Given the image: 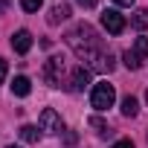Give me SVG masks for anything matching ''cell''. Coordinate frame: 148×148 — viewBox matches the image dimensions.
Returning a JSON list of instances; mask_svg holds the SVG:
<instances>
[{"label":"cell","mask_w":148,"mask_h":148,"mask_svg":"<svg viewBox=\"0 0 148 148\" xmlns=\"http://www.w3.org/2000/svg\"><path fill=\"white\" fill-rule=\"evenodd\" d=\"M131 23H134L136 29H148V9H136L134 18H131Z\"/></svg>","instance_id":"13"},{"label":"cell","mask_w":148,"mask_h":148,"mask_svg":"<svg viewBox=\"0 0 148 148\" xmlns=\"http://www.w3.org/2000/svg\"><path fill=\"white\" fill-rule=\"evenodd\" d=\"M102 26H105L110 35H122V32H125V18H122L116 9H105V12H102Z\"/></svg>","instance_id":"4"},{"label":"cell","mask_w":148,"mask_h":148,"mask_svg":"<svg viewBox=\"0 0 148 148\" xmlns=\"http://www.w3.org/2000/svg\"><path fill=\"white\" fill-rule=\"evenodd\" d=\"M122 113H125V116H136V113H139V102H136L134 96H125V99H122Z\"/></svg>","instance_id":"11"},{"label":"cell","mask_w":148,"mask_h":148,"mask_svg":"<svg viewBox=\"0 0 148 148\" xmlns=\"http://www.w3.org/2000/svg\"><path fill=\"white\" fill-rule=\"evenodd\" d=\"M41 131H49V134H61L64 131V119L52 110V108H47L44 113H41Z\"/></svg>","instance_id":"5"},{"label":"cell","mask_w":148,"mask_h":148,"mask_svg":"<svg viewBox=\"0 0 148 148\" xmlns=\"http://www.w3.org/2000/svg\"><path fill=\"white\" fill-rule=\"evenodd\" d=\"M79 3H82V6H84V9H93V6H96V3H99V0H79Z\"/></svg>","instance_id":"18"},{"label":"cell","mask_w":148,"mask_h":148,"mask_svg":"<svg viewBox=\"0 0 148 148\" xmlns=\"http://www.w3.org/2000/svg\"><path fill=\"white\" fill-rule=\"evenodd\" d=\"M113 3H116V6H131L134 0H113Z\"/></svg>","instance_id":"19"},{"label":"cell","mask_w":148,"mask_h":148,"mask_svg":"<svg viewBox=\"0 0 148 148\" xmlns=\"http://www.w3.org/2000/svg\"><path fill=\"white\" fill-rule=\"evenodd\" d=\"M67 44L73 47V52H76L82 61H87L93 70H108V73L113 70V55L102 49V38L93 32V26H87V23L76 26L67 35Z\"/></svg>","instance_id":"1"},{"label":"cell","mask_w":148,"mask_h":148,"mask_svg":"<svg viewBox=\"0 0 148 148\" xmlns=\"http://www.w3.org/2000/svg\"><path fill=\"white\" fill-rule=\"evenodd\" d=\"M110 148H134V142H131V139H119V142H113Z\"/></svg>","instance_id":"17"},{"label":"cell","mask_w":148,"mask_h":148,"mask_svg":"<svg viewBox=\"0 0 148 148\" xmlns=\"http://www.w3.org/2000/svg\"><path fill=\"white\" fill-rule=\"evenodd\" d=\"M142 61H148V38H136L134 47L125 52V67L128 70H139Z\"/></svg>","instance_id":"3"},{"label":"cell","mask_w":148,"mask_h":148,"mask_svg":"<svg viewBox=\"0 0 148 148\" xmlns=\"http://www.w3.org/2000/svg\"><path fill=\"white\" fill-rule=\"evenodd\" d=\"M145 99H148V93H145Z\"/></svg>","instance_id":"21"},{"label":"cell","mask_w":148,"mask_h":148,"mask_svg":"<svg viewBox=\"0 0 148 148\" xmlns=\"http://www.w3.org/2000/svg\"><path fill=\"white\" fill-rule=\"evenodd\" d=\"M67 18H70V6H67V3H58V6H52L49 23H61V21H67Z\"/></svg>","instance_id":"10"},{"label":"cell","mask_w":148,"mask_h":148,"mask_svg":"<svg viewBox=\"0 0 148 148\" xmlns=\"http://www.w3.org/2000/svg\"><path fill=\"white\" fill-rule=\"evenodd\" d=\"M90 125H93V128H96L99 134H108V125H105V122H102L99 116H93V119H90Z\"/></svg>","instance_id":"15"},{"label":"cell","mask_w":148,"mask_h":148,"mask_svg":"<svg viewBox=\"0 0 148 148\" xmlns=\"http://www.w3.org/2000/svg\"><path fill=\"white\" fill-rule=\"evenodd\" d=\"M29 90H32V82H29L26 76H18V79L12 82V93H15V96H29Z\"/></svg>","instance_id":"9"},{"label":"cell","mask_w":148,"mask_h":148,"mask_svg":"<svg viewBox=\"0 0 148 148\" xmlns=\"http://www.w3.org/2000/svg\"><path fill=\"white\" fill-rule=\"evenodd\" d=\"M87 84H90V73H87L84 67H79L76 73H73V79H70V90H76V93H79V90H84Z\"/></svg>","instance_id":"8"},{"label":"cell","mask_w":148,"mask_h":148,"mask_svg":"<svg viewBox=\"0 0 148 148\" xmlns=\"http://www.w3.org/2000/svg\"><path fill=\"white\" fill-rule=\"evenodd\" d=\"M12 49L21 52V55H26V52L32 49V32H29V29H18V32L12 35Z\"/></svg>","instance_id":"7"},{"label":"cell","mask_w":148,"mask_h":148,"mask_svg":"<svg viewBox=\"0 0 148 148\" xmlns=\"http://www.w3.org/2000/svg\"><path fill=\"white\" fill-rule=\"evenodd\" d=\"M6 73H9V64L0 58V84H3V79H6Z\"/></svg>","instance_id":"16"},{"label":"cell","mask_w":148,"mask_h":148,"mask_svg":"<svg viewBox=\"0 0 148 148\" xmlns=\"http://www.w3.org/2000/svg\"><path fill=\"white\" fill-rule=\"evenodd\" d=\"M21 6H23L26 12H38V9L44 6V0H21Z\"/></svg>","instance_id":"14"},{"label":"cell","mask_w":148,"mask_h":148,"mask_svg":"<svg viewBox=\"0 0 148 148\" xmlns=\"http://www.w3.org/2000/svg\"><path fill=\"white\" fill-rule=\"evenodd\" d=\"M113 102H116V90H113V84H108V82H99V84H93L90 105H93L96 110H108Z\"/></svg>","instance_id":"2"},{"label":"cell","mask_w":148,"mask_h":148,"mask_svg":"<svg viewBox=\"0 0 148 148\" xmlns=\"http://www.w3.org/2000/svg\"><path fill=\"white\" fill-rule=\"evenodd\" d=\"M21 139H23V142H38V139H41V131H38L35 125H23V128H21Z\"/></svg>","instance_id":"12"},{"label":"cell","mask_w":148,"mask_h":148,"mask_svg":"<svg viewBox=\"0 0 148 148\" xmlns=\"http://www.w3.org/2000/svg\"><path fill=\"white\" fill-rule=\"evenodd\" d=\"M61 73H64V61L61 58H49L47 61V67H44V79H47V84H58L61 82Z\"/></svg>","instance_id":"6"},{"label":"cell","mask_w":148,"mask_h":148,"mask_svg":"<svg viewBox=\"0 0 148 148\" xmlns=\"http://www.w3.org/2000/svg\"><path fill=\"white\" fill-rule=\"evenodd\" d=\"M6 148H18V145H6Z\"/></svg>","instance_id":"20"}]
</instances>
